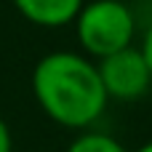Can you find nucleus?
Returning a JSON list of instances; mask_svg holds the SVG:
<instances>
[{
    "label": "nucleus",
    "instance_id": "obj_1",
    "mask_svg": "<svg viewBox=\"0 0 152 152\" xmlns=\"http://www.w3.org/2000/svg\"><path fill=\"white\" fill-rule=\"evenodd\" d=\"M32 94L40 110L64 128H91L107 110L99 69L80 53H45L32 69Z\"/></svg>",
    "mask_w": 152,
    "mask_h": 152
},
{
    "label": "nucleus",
    "instance_id": "obj_3",
    "mask_svg": "<svg viewBox=\"0 0 152 152\" xmlns=\"http://www.w3.org/2000/svg\"><path fill=\"white\" fill-rule=\"evenodd\" d=\"M96 69H99L102 86L107 91V99L134 102V99H142L152 88V72L142 48H134V45L120 48V51L99 59Z\"/></svg>",
    "mask_w": 152,
    "mask_h": 152
},
{
    "label": "nucleus",
    "instance_id": "obj_5",
    "mask_svg": "<svg viewBox=\"0 0 152 152\" xmlns=\"http://www.w3.org/2000/svg\"><path fill=\"white\" fill-rule=\"evenodd\" d=\"M67 152H128L115 136L110 134H99V131H86L80 134L69 147Z\"/></svg>",
    "mask_w": 152,
    "mask_h": 152
},
{
    "label": "nucleus",
    "instance_id": "obj_8",
    "mask_svg": "<svg viewBox=\"0 0 152 152\" xmlns=\"http://www.w3.org/2000/svg\"><path fill=\"white\" fill-rule=\"evenodd\" d=\"M136 152H152V142H147V144H142V147H139Z\"/></svg>",
    "mask_w": 152,
    "mask_h": 152
},
{
    "label": "nucleus",
    "instance_id": "obj_4",
    "mask_svg": "<svg viewBox=\"0 0 152 152\" xmlns=\"http://www.w3.org/2000/svg\"><path fill=\"white\" fill-rule=\"evenodd\" d=\"M86 0H13L16 11L40 27H64L75 21Z\"/></svg>",
    "mask_w": 152,
    "mask_h": 152
},
{
    "label": "nucleus",
    "instance_id": "obj_6",
    "mask_svg": "<svg viewBox=\"0 0 152 152\" xmlns=\"http://www.w3.org/2000/svg\"><path fill=\"white\" fill-rule=\"evenodd\" d=\"M0 152H13V139L8 131V123L0 118Z\"/></svg>",
    "mask_w": 152,
    "mask_h": 152
},
{
    "label": "nucleus",
    "instance_id": "obj_7",
    "mask_svg": "<svg viewBox=\"0 0 152 152\" xmlns=\"http://www.w3.org/2000/svg\"><path fill=\"white\" fill-rule=\"evenodd\" d=\"M142 53H144V59H147V64H150V72H152V24H150V29H147V35H144Z\"/></svg>",
    "mask_w": 152,
    "mask_h": 152
},
{
    "label": "nucleus",
    "instance_id": "obj_2",
    "mask_svg": "<svg viewBox=\"0 0 152 152\" xmlns=\"http://www.w3.org/2000/svg\"><path fill=\"white\" fill-rule=\"evenodd\" d=\"M136 19L123 0H91L83 3L75 16V35L86 53L110 56L120 48H128L134 40Z\"/></svg>",
    "mask_w": 152,
    "mask_h": 152
}]
</instances>
